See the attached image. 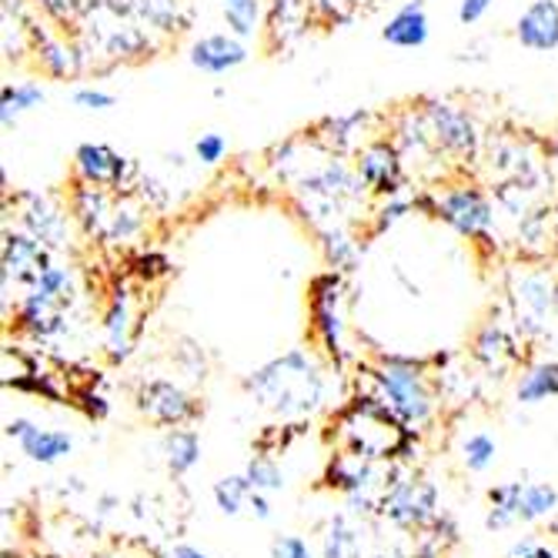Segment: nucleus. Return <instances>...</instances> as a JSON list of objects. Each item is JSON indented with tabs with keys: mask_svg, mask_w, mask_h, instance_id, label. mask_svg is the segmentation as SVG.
Returning a JSON list of instances; mask_svg holds the SVG:
<instances>
[{
	"mask_svg": "<svg viewBox=\"0 0 558 558\" xmlns=\"http://www.w3.org/2000/svg\"><path fill=\"white\" fill-rule=\"evenodd\" d=\"M128 298H118L114 308L108 315V344H111V354L114 359H124L128 354Z\"/></svg>",
	"mask_w": 558,
	"mask_h": 558,
	"instance_id": "obj_23",
	"label": "nucleus"
},
{
	"mask_svg": "<svg viewBox=\"0 0 558 558\" xmlns=\"http://www.w3.org/2000/svg\"><path fill=\"white\" fill-rule=\"evenodd\" d=\"M558 395V362L538 365L525 375V381L519 385V401L535 404L542 398H555Z\"/></svg>",
	"mask_w": 558,
	"mask_h": 558,
	"instance_id": "obj_20",
	"label": "nucleus"
},
{
	"mask_svg": "<svg viewBox=\"0 0 558 558\" xmlns=\"http://www.w3.org/2000/svg\"><path fill=\"white\" fill-rule=\"evenodd\" d=\"M165 454H168V465L171 472L184 475L187 469L197 465L201 459V445H197V435L194 432H171L165 438Z\"/></svg>",
	"mask_w": 558,
	"mask_h": 558,
	"instance_id": "obj_19",
	"label": "nucleus"
},
{
	"mask_svg": "<svg viewBox=\"0 0 558 558\" xmlns=\"http://www.w3.org/2000/svg\"><path fill=\"white\" fill-rule=\"evenodd\" d=\"M325 558H362L359 551V535L348 525L344 515H335L325 535Z\"/></svg>",
	"mask_w": 558,
	"mask_h": 558,
	"instance_id": "obj_21",
	"label": "nucleus"
},
{
	"mask_svg": "<svg viewBox=\"0 0 558 558\" xmlns=\"http://www.w3.org/2000/svg\"><path fill=\"white\" fill-rule=\"evenodd\" d=\"M271 555L275 558H312V548H308V542L298 538V535H278L271 542Z\"/></svg>",
	"mask_w": 558,
	"mask_h": 558,
	"instance_id": "obj_28",
	"label": "nucleus"
},
{
	"mask_svg": "<svg viewBox=\"0 0 558 558\" xmlns=\"http://www.w3.org/2000/svg\"><path fill=\"white\" fill-rule=\"evenodd\" d=\"M492 459H495V441H492L488 435H472V438L465 441V465H469L472 472L488 469Z\"/></svg>",
	"mask_w": 558,
	"mask_h": 558,
	"instance_id": "obj_25",
	"label": "nucleus"
},
{
	"mask_svg": "<svg viewBox=\"0 0 558 558\" xmlns=\"http://www.w3.org/2000/svg\"><path fill=\"white\" fill-rule=\"evenodd\" d=\"M4 265H8V275L31 278V281H37L50 268L40 241L37 238H24V234H11L8 238V244H4Z\"/></svg>",
	"mask_w": 558,
	"mask_h": 558,
	"instance_id": "obj_11",
	"label": "nucleus"
},
{
	"mask_svg": "<svg viewBox=\"0 0 558 558\" xmlns=\"http://www.w3.org/2000/svg\"><path fill=\"white\" fill-rule=\"evenodd\" d=\"M44 105V87L34 84V81H24V84H8L4 94H0V121L4 128H11L24 111H34Z\"/></svg>",
	"mask_w": 558,
	"mask_h": 558,
	"instance_id": "obj_14",
	"label": "nucleus"
},
{
	"mask_svg": "<svg viewBox=\"0 0 558 558\" xmlns=\"http://www.w3.org/2000/svg\"><path fill=\"white\" fill-rule=\"evenodd\" d=\"M522 495H525V485H522V482L492 488V492H488V498H492L488 529H505V525L519 522V519H522Z\"/></svg>",
	"mask_w": 558,
	"mask_h": 558,
	"instance_id": "obj_15",
	"label": "nucleus"
},
{
	"mask_svg": "<svg viewBox=\"0 0 558 558\" xmlns=\"http://www.w3.org/2000/svg\"><path fill=\"white\" fill-rule=\"evenodd\" d=\"M191 64L205 74H228L247 61V47L234 34H208L191 47Z\"/></svg>",
	"mask_w": 558,
	"mask_h": 558,
	"instance_id": "obj_5",
	"label": "nucleus"
},
{
	"mask_svg": "<svg viewBox=\"0 0 558 558\" xmlns=\"http://www.w3.org/2000/svg\"><path fill=\"white\" fill-rule=\"evenodd\" d=\"M218 8L228 21V31L241 40L255 37L258 31V17H262V4L258 0H218Z\"/></svg>",
	"mask_w": 558,
	"mask_h": 558,
	"instance_id": "obj_17",
	"label": "nucleus"
},
{
	"mask_svg": "<svg viewBox=\"0 0 558 558\" xmlns=\"http://www.w3.org/2000/svg\"><path fill=\"white\" fill-rule=\"evenodd\" d=\"M515 37L525 50L548 54L558 47V4L555 0H535L529 4L515 24Z\"/></svg>",
	"mask_w": 558,
	"mask_h": 558,
	"instance_id": "obj_4",
	"label": "nucleus"
},
{
	"mask_svg": "<svg viewBox=\"0 0 558 558\" xmlns=\"http://www.w3.org/2000/svg\"><path fill=\"white\" fill-rule=\"evenodd\" d=\"M255 485H251L247 475H231V478H221L215 485V501L225 515H238L241 509H251V498H255Z\"/></svg>",
	"mask_w": 558,
	"mask_h": 558,
	"instance_id": "obj_18",
	"label": "nucleus"
},
{
	"mask_svg": "<svg viewBox=\"0 0 558 558\" xmlns=\"http://www.w3.org/2000/svg\"><path fill=\"white\" fill-rule=\"evenodd\" d=\"M525 294H519V325H525L529 331H535L545 318V312L551 308V288L542 278H529L522 284Z\"/></svg>",
	"mask_w": 558,
	"mask_h": 558,
	"instance_id": "obj_16",
	"label": "nucleus"
},
{
	"mask_svg": "<svg viewBox=\"0 0 558 558\" xmlns=\"http://www.w3.org/2000/svg\"><path fill=\"white\" fill-rule=\"evenodd\" d=\"M141 412L161 425H181L194 415V404L171 381H150L141 388Z\"/></svg>",
	"mask_w": 558,
	"mask_h": 558,
	"instance_id": "obj_6",
	"label": "nucleus"
},
{
	"mask_svg": "<svg viewBox=\"0 0 558 558\" xmlns=\"http://www.w3.org/2000/svg\"><path fill=\"white\" fill-rule=\"evenodd\" d=\"M8 435L21 441V448H24L27 459L44 462V465L58 462L61 454H68V451H71V445H74L68 432H47V428L31 425L27 418H14V422H8Z\"/></svg>",
	"mask_w": 558,
	"mask_h": 558,
	"instance_id": "obj_8",
	"label": "nucleus"
},
{
	"mask_svg": "<svg viewBox=\"0 0 558 558\" xmlns=\"http://www.w3.org/2000/svg\"><path fill=\"white\" fill-rule=\"evenodd\" d=\"M509 558H555V551L545 548V545H538L535 538H525V542H519V545L509 551Z\"/></svg>",
	"mask_w": 558,
	"mask_h": 558,
	"instance_id": "obj_30",
	"label": "nucleus"
},
{
	"mask_svg": "<svg viewBox=\"0 0 558 558\" xmlns=\"http://www.w3.org/2000/svg\"><path fill=\"white\" fill-rule=\"evenodd\" d=\"M74 105L84 111H108L114 108V94L100 90V87H77L74 90Z\"/></svg>",
	"mask_w": 558,
	"mask_h": 558,
	"instance_id": "obj_27",
	"label": "nucleus"
},
{
	"mask_svg": "<svg viewBox=\"0 0 558 558\" xmlns=\"http://www.w3.org/2000/svg\"><path fill=\"white\" fill-rule=\"evenodd\" d=\"M375 558H388V555H375Z\"/></svg>",
	"mask_w": 558,
	"mask_h": 558,
	"instance_id": "obj_33",
	"label": "nucleus"
},
{
	"mask_svg": "<svg viewBox=\"0 0 558 558\" xmlns=\"http://www.w3.org/2000/svg\"><path fill=\"white\" fill-rule=\"evenodd\" d=\"M428 14H425V4L422 0H409V4H401L391 21L385 24L381 31V40L391 44V47H401V50H415V47H425L428 44Z\"/></svg>",
	"mask_w": 558,
	"mask_h": 558,
	"instance_id": "obj_10",
	"label": "nucleus"
},
{
	"mask_svg": "<svg viewBox=\"0 0 558 558\" xmlns=\"http://www.w3.org/2000/svg\"><path fill=\"white\" fill-rule=\"evenodd\" d=\"M435 509V492L425 482H401L385 495V515H391L401 525H418L432 519Z\"/></svg>",
	"mask_w": 558,
	"mask_h": 558,
	"instance_id": "obj_7",
	"label": "nucleus"
},
{
	"mask_svg": "<svg viewBox=\"0 0 558 558\" xmlns=\"http://www.w3.org/2000/svg\"><path fill=\"white\" fill-rule=\"evenodd\" d=\"M438 211L451 228H459L462 234H482L492 228V205L478 191H469V187L448 191L438 201Z\"/></svg>",
	"mask_w": 558,
	"mask_h": 558,
	"instance_id": "obj_3",
	"label": "nucleus"
},
{
	"mask_svg": "<svg viewBox=\"0 0 558 558\" xmlns=\"http://www.w3.org/2000/svg\"><path fill=\"white\" fill-rule=\"evenodd\" d=\"M558 505V495L551 485H525V495H522V522H532V519H542L548 515Z\"/></svg>",
	"mask_w": 558,
	"mask_h": 558,
	"instance_id": "obj_22",
	"label": "nucleus"
},
{
	"mask_svg": "<svg viewBox=\"0 0 558 558\" xmlns=\"http://www.w3.org/2000/svg\"><path fill=\"white\" fill-rule=\"evenodd\" d=\"M77 171L84 174L87 184H105V187H121L128 174V161L111 150L108 144H81L77 147Z\"/></svg>",
	"mask_w": 558,
	"mask_h": 558,
	"instance_id": "obj_9",
	"label": "nucleus"
},
{
	"mask_svg": "<svg viewBox=\"0 0 558 558\" xmlns=\"http://www.w3.org/2000/svg\"><path fill=\"white\" fill-rule=\"evenodd\" d=\"M194 155H197L201 165L211 168V165H218L228 155V141L221 134H201L197 144H194Z\"/></svg>",
	"mask_w": 558,
	"mask_h": 558,
	"instance_id": "obj_26",
	"label": "nucleus"
},
{
	"mask_svg": "<svg viewBox=\"0 0 558 558\" xmlns=\"http://www.w3.org/2000/svg\"><path fill=\"white\" fill-rule=\"evenodd\" d=\"M171 558H208V555H205V551H197V548L181 545V548H174V551H171Z\"/></svg>",
	"mask_w": 558,
	"mask_h": 558,
	"instance_id": "obj_31",
	"label": "nucleus"
},
{
	"mask_svg": "<svg viewBox=\"0 0 558 558\" xmlns=\"http://www.w3.org/2000/svg\"><path fill=\"white\" fill-rule=\"evenodd\" d=\"M385 388V404L388 412L401 422H422L428 415V391L422 388V378L404 365V362H388L378 375Z\"/></svg>",
	"mask_w": 558,
	"mask_h": 558,
	"instance_id": "obj_2",
	"label": "nucleus"
},
{
	"mask_svg": "<svg viewBox=\"0 0 558 558\" xmlns=\"http://www.w3.org/2000/svg\"><path fill=\"white\" fill-rule=\"evenodd\" d=\"M551 529H555V535H558V522H555V525H551Z\"/></svg>",
	"mask_w": 558,
	"mask_h": 558,
	"instance_id": "obj_32",
	"label": "nucleus"
},
{
	"mask_svg": "<svg viewBox=\"0 0 558 558\" xmlns=\"http://www.w3.org/2000/svg\"><path fill=\"white\" fill-rule=\"evenodd\" d=\"M247 391L255 395L268 412L278 415H304L318 409L322 401V375L318 368L304 359L301 351H288L281 359L268 362L247 378Z\"/></svg>",
	"mask_w": 558,
	"mask_h": 558,
	"instance_id": "obj_1",
	"label": "nucleus"
},
{
	"mask_svg": "<svg viewBox=\"0 0 558 558\" xmlns=\"http://www.w3.org/2000/svg\"><path fill=\"white\" fill-rule=\"evenodd\" d=\"M432 121H435V131H438V137H441L445 147L472 150V144H475V124L469 121V114H462L459 108H451V105H435L432 108Z\"/></svg>",
	"mask_w": 558,
	"mask_h": 558,
	"instance_id": "obj_12",
	"label": "nucleus"
},
{
	"mask_svg": "<svg viewBox=\"0 0 558 558\" xmlns=\"http://www.w3.org/2000/svg\"><path fill=\"white\" fill-rule=\"evenodd\" d=\"M488 11H492V0H462V4H459V21H462L465 27H472V24H478Z\"/></svg>",
	"mask_w": 558,
	"mask_h": 558,
	"instance_id": "obj_29",
	"label": "nucleus"
},
{
	"mask_svg": "<svg viewBox=\"0 0 558 558\" xmlns=\"http://www.w3.org/2000/svg\"><path fill=\"white\" fill-rule=\"evenodd\" d=\"M244 475L251 478V485H255L258 492H275V488H281V485H284V478H281L278 465H275V462H268V459H251Z\"/></svg>",
	"mask_w": 558,
	"mask_h": 558,
	"instance_id": "obj_24",
	"label": "nucleus"
},
{
	"mask_svg": "<svg viewBox=\"0 0 558 558\" xmlns=\"http://www.w3.org/2000/svg\"><path fill=\"white\" fill-rule=\"evenodd\" d=\"M359 174H362L365 184H372L378 191H388V194L398 191V165H395V155L385 144L365 150V158L359 165Z\"/></svg>",
	"mask_w": 558,
	"mask_h": 558,
	"instance_id": "obj_13",
	"label": "nucleus"
}]
</instances>
